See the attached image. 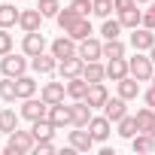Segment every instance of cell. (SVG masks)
<instances>
[{"label":"cell","instance_id":"6da1fadb","mask_svg":"<svg viewBox=\"0 0 155 155\" xmlns=\"http://www.w3.org/2000/svg\"><path fill=\"white\" fill-rule=\"evenodd\" d=\"M34 146H37V137H34V131H12L9 134V143H6V155H25V152H34Z\"/></svg>","mask_w":155,"mask_h":155},{"label":"cell","instance_id":"7a4b0ae2","mask_svg":"<svg viewBox=\"0 0 155 155\" xmlns=\"http://www.w3.org/2000/svg\"><path fill=\"white\" fill-rule=\"evenodd\" d=\"M128 70H131L134 79H140V82H152V73H155L152 58H149V55H143V52H137L134 58H128Z\"/></svg>","mask_w":155,"mask_h":155},{"label":"cell","instance_id":"3957f363","mask_svg":"<svg viewBox=\"0 0 155 155\" xmlns=\"http://www.w3.org/2000/svg\"><path fill=\"white\" fill-rule=\"evenodd\" d=\"M18 113H21V119L37 122V119H46V116H49V104H46L43 97H40V101H37V97H25V104H21Z\"/></svg>","mask_w":155,"mask_h":155},{"label":"cell","instance_id":"277c9868","mask_svg":"<svg viewBox=\"0 0 155 155\" xmlns=\"http://www.w3.org/2000/svg\"><path fill=\"white\" fill-rule=\"evenodd\" d=\"M131 46H134V52H149L152 46H155V31L152 28H134V34H131Z\"/></svg>","mask_w":155,"mask_h":155},{"label":"cell","instance_id":"5b68a950","mask_svg":"<svg viewBox=\"0 0 155 155\" xmlns=\"http://www.w3.org/2000/svg\"><path fill=\"white\" fill-rule=\"evenodd\" d=\"M52 55H55L58 61H64V58H70V55H79V43H76L70 34H67V37H58V40L52 43Z\"/></svg>","mask_w":155,"mask_h":155},{"label":"cell","instance_id":"8992f818","mask_svg":"<svg viewBox=\"0 0 155 155\" xmlns=\"http://www.w3.org/2000/svg\"><path fill=\"white\" fill-rule=\"evenodd\" d=\"M0 70H3V76H21L25 70H28V61L21 58V55H12V52H6L3 55V61H0Z\"/></svg>","mask_w":155,"mask_h":155},{"label":"cell","instance_id":"52a82bcc","mask_svg":"<svg viewBox=\"0 0 155 155\" xmlns=\"http://www.w3.org/2000/svg\"><path fill=\"white\" fill-rule=\"evenodd\" d=\"M85 70V61L79 55H70L64 61H58V73H61V79H73V76H82Z\"/></svg>","mask_w":155,"mask_h":155},{"label":"cell","instance_id":"ba28073f","mask_svg":"<svg viewBox=\"0 0 155 155\" xmlns=\"http://www.w3.org/2000/svg\"><path fill=\"white\" fill-rule=\"evenodd\" d=\"M21 52H25L28 58H37V55H43V52H46V37H43L40 31H31V34H25Z\"/></svg>","mask_w":155,"mask_h":155},{"label":"cell","instance_id":"9c48e42d","mask_svg":"<svg viewBox=\"0 0 155 155\" xmlns=\"http://www.w3.org/2000/svg\"><path fill=\"white\" fill-rule=\"evenodd\" d=\"M79 58H82V61H97V58H104V43L94 40V37L79 40Z\"/></svg>","mask_w":155,"mask_h":155},{"label":"cell","instance_id":"30bf717a","mask_svg":"<svg viewBox=\"0 0 155 155\" xmlns=\"http://www.w3.org/2000/svg\"><path fill=\"white\" fill-rule=\"evenodd\" d=\"M110 128H113V122H110L107 116H91V122H88V131H91L94 143H107V137H110Z\"/></svg>","mask_w":155,"mask_h":155},{"label":"cell","instance_id":"8fae6325","mask_svg":"<svg viewBox=\"0 0 155 155\" xmlns=\"http://www.w3.org/2000/svg\"><path fill=\"white\" fill-rule=\"evenodd\" d=\"M43 12L40 9H21V15H18V28L25 31V34H31V31H40V25H43Z\"/></svg>","mask_w":155,"mask_h":155},{"label":"cell","instance_id":"7c38bea8","mask_svg":"<svg viewBox=\"0 0 155 155\" xmlns=\"http://www.w3.org/2000/svg\"><path fill=\"white\" fill-rule=\"evenodd\" d=\"M64 94H67V79H64V82H46L43 91H40V97H43L46 104H61Z\"/></svg>","mask_w":155,"mask_h":155},{"label":"cell","instance_id":"4fadbf2b","mask_svg":"<svg viewBox=\"0 0 155 155\" xmlns=\"http://www.w3.org/2000/svg\"><path fill=\"white\" fill-rule=\"evenodd\" d=\"M104 116H107L110 122L125 119V116H128V101H125V97H110V101L104 104Z\"/></svg>","mask_w":155,"mask_h":155},{"label":"cell","instance_id":"5bb4252c","mask_svg":"<svg viewBox=\"0 0 155 155\" xmlns=\"http://www.w3.org/2000/svg\"><path fill=\"white\" fill-rule=\"evenodd\" d=\"M49 119H52L55 128H67V125H73L70 107H64V101H61V104H49Z\"/></svg>","mask_w":155,"mask_h":155},{"label":"cell","instance_id":"9a60e30c","mask_svg":"<svg viewBox=\"0 0 155 155\" xmlns=\"http://www.w3.org/2000/svg\"><path fill=\"white\" fill-rule=\"evenodd\" d=\"M110 101V91L104 88V82H91L88 85V94H85V104L91 107V110H97V107H104Z\"/></svg>","mask_w":155,"mask_h":155},{"label":"cell","instance_id":"2e32d148","mask_svg":"<svg viewBox=\"0 0 155 155\" xmlns=\"http://www.w3.org/2000/svg\"><path fill=\"white\" fill-rule=\"evenodd\" d=\"M70 116H73V128H88V122H91V107H88L85 101H76V104L70 107Z\"/></svg>","mask_w":155,"mask_h":155},{"label":"cell","instance_id":"e0dca14e","mask_svg":"<svg viewBox=\"0 0 155 155\" xmlns=\"http://www.w3.org/2000/svg\"><path fill=\"white\" fill-rule=\"evenodd\" d=\"M70 146L76 149V152H88L91 146H94V137H91V131L85 128H76V131H70Z\"/></svg>","mask_w":155,"mask_h":155},{"label":"cell","instance_id":"ac0fdd59","mask_svg":"<svg viewBox=\"0 0 155 155\" xmlns=\"http://www.w3.org/2000/svg\"><path fill=\"white\" fill-rule=\"evenodd\" d=\"M107 76H110L113 82H119V79H125V76H131L128 61H125V58H107Z\"/></svg>","mask_w":155,"mask_h":155},{"label":"cell","instance_id":"d6986e66","mask_svg":"<svg viewBox=\"0 0 155 155\" xmlns=\"http://www.w3.org/2000/svg\"><path fill=\"white\" fill-rule=\"evenodd\" d=\"M88 79L85 76H73V79H67V94L73 97V101H85V94H88Z\"/></svg>","mask_w":155,"mask_h":155},{"label":"cell","instance_id":"ffe728a7","mask_svg":"<svg viewBox=\"0 0 155 155\" xmlns=\"http://www.w3.org/2000/svg\"><path fill=\"white\" fill-rule=\"evenodd\" d=\"M31 67H34L37 73L49 76V73H55V70H58V58H55V55H46V52H43V55H37V58L31 61Z\"/></svg>","mask_w":155,"mask_h":155},{"label":"cell","instance_id":"44dd1931","mask_svg":"<svg viewBox=\"0 0 155 155\" xmlns=\"http://www.w3.org/2000/svg\"><path fill=\"white\" fill-rule=\"evenodd\" d=\"M79 18H88V15H79V12H76L73 6H67V9H61V12L55 15V21H58V28H61L64 34H67V31H70L76 21H79Z\"/></svg>","mask_w":155,"mask_h":155},{"label":"cell","instance_id":"7402d4cb","mask_svg":"<svg viewBox=\"0 0 155 155\" xmlns=\"http://www.w3.org/2000/svg\"><path fill=\"white\" fill-rule=\"evenodd\" d=\"M116 85H119V97H125V101H134L140 94V79H134V76H125Z\"/></svg>","mask_w":155,"mask_h":155},{"label":"cell","instance_id":"603a6c76","mask_svg":"<svg viewBox=\"0 0 155 155\" xmlns=\"http://www.w3.org/2000/svg\"><path fill=\"white\" fill-rule=\"evenodd\" d=\"M119 21H122L125 28H131V31H134V28H140V25H143V9H137V3H134L131 9H122V12H119Z\"/></svg>","mask_w":155,"mask_h":155},{"label":"cell","instance_id":"cb8c5ba5","mask_svg":"<svg viewBox=\"0 0 155 155\" xmlns=\"http://www.w3.org/2000/svg\"><path fill=\"white\" fill-rule=\"evenodd\" d=\"M31 131H34V137H37V140H52V137H55V131H58V128H55V125H52V119H49V116H46V119H37V122H34V128H31Z\"/></svg>","mask_w":155,"mask_h":155},{"label":"cell","instance_id":"d4e9b609","mask_svg":"<svg viewBox=\"0 0 155 155\" xmlns=\"http://www.w3.org/2000/svg\"><path fill=\"white\" fill-rule=\"evenodd\" d=\"M131 149L134 152H155V137L146 134V131H140V134L131 137Z\"/></svg>","mask_w":155,"mask_h":155},{"label":"cell","instance_id":"484cf974","mask_svg":"<svg viewBox=\"0 0 155 155\" xmlns=\"http://www.w3.org/2000/svg\"><path fill=\"white\" fill-rule=\"evenodd\" d=\"M18 119H21V113H15V110H0V134H12L18 128Z\"/></svg>","mask_w":155,"mask_h":155},{"label":"cell","instance_id":"4316f807","mask_svg":"<svg viewBox=\"0 0 155 155\" xmlns=\"http://www.w3.org/2000/svg\"><path fill=\"white\" fill-rule=\"evenodd\" d=\"M82 76H85L88 82H104V79H107V67H104L101 61H85Z\"/></svg>","mask_w":155,"mask_h":155},{"label":"cell","instance_id":"83f0119b","mask_svg":"<svg viewBox=\"0 0 155 155\" xmlns=\"http://www.w3.org/2000/svg\"><path fill=\"white\" fill-rule=\"evenodd\" d=\"M15 85H18V101H25V97H34L37 94V79L34 76H15Z\"/></svg>","mask_w":155,"mask_h":155},{"label":"cell","instance_id":"f1b7e54d","mask_svg":"<svg viewBox=\"0 0 155 155\" xmlns=\"http://www.w3.org/2000/svg\"><path fill=\"white\" fill-rule=\"evenodd\" d=\"M18 15H21V9H15L12 3H0V28L18 25Z\"/></svg>","mask_w":155,"mask_h":155},{"label":"cell","instance_id":"f546056e","mask_svg":"<svg viewBox=\"0 0 155 155\" xmlns=\"http://www.w3.org/2000/svg\"><path fill=\"white\" fill-rule=\"evenodd\" d=\"M152 125H155V110H152V107L146 104L143 110H137V128L149 134V128H152Z\"/></svg>","mask_w":155,"mask_h":155},{"label":"cell","instance_id":"4dcf8cb0","mask_svg":"<svg viewBox=\"0 0 155 155\" xmlns=\"http://www.w3.org/2000/svg\"><path fill=\"white\" fill-rule=\"evenodd\" d=\"M122 31H125V25H122L119 18H104V28H101L104 40H116V37H119Z\"/></svg>","mask_w":155,"mask_h":155},{"label":"cell","instance_id":"1f68e13d","mask_svg":"<svg viewBox=\"0 0 155 155\" xmlns=\"http://www.w3.org/2000/svg\"><path fill=\"white\" fill-rule=\"evenodd\" d=\"M119 134H122L125 140H131L134 134H140V128H137V116H125V119H119Z\"/></svg>","mask_w":155,"mask_h":155},{"label":"cell","instance_id":"d6a6232c","mask_svg":"<svg viewBox=\"0 0 155 155\" xmlns=\"http://www.w3.org/2000/svg\"><path fill=\"white\" fill-rule=\"evenodd\" d=\"M67 34H70V37H73L76 43H79V40L91 37V21H88V18H79V21H76V25H73V28L67 31Z\"/></svg>","mask_w":155,"mask_h":155},{"label":"cell","instance_id":"836d02e7","mask_svg":"<svg viewBox=\"0 0 155 155\" xmlns=\"http://www.w3.org/2000/svg\"><path fill=\"white\" fill-rule=\"evenodd\" d=\"M104 58H125V43L116 37V40H107L104 43Z\"/></svg>","mask_w":155,"mask_h":155},{"label":"cell","instance_id":"e575fe53","mask_svg":"<svg viewBox=\"0 0 155 155\" xmlns=\"http://www.w3.org/2000/svg\"><path fill=\"white\" fill-rule=\"evenodd\" d=\"M0 97H3V101H9V104L18 97V85H15V79H12V76H6V79L0 82Z\"/></svg>","mask_w":155,"mask_h":155},{"label":"cell","instance_id":"d590c367","mask_svg":"<svg viewBox=\"0 0 155 155\" xmlns=\"http://www.w3.org/2000/svg\"><path fill=\"white\" fill-rule=\"evenodd\" d=\"M113 9H116V6H113V0H91V12H94L97 18H110Z\"/></svg>","mask_w":155,"mask_h":155},{"label":"cell","instance_id":"8d00e7d4","mask_svg":"<svg viewBox=\"0 0 155 155\" xmlns=\"http://www.w3.org/2000/svg\"><path fill=\"white\" fill-rule=\"evenodd\" d=\"M46 18H55L58 12H61V6H58V0H40V6H37Z\"/></svg>","mask_w":155,"mask_h":155},{"label":"cell","instance_id":"74e56055","mask_svg":"<svg viewBox=\"0 0 155 155\" xmlns=\"http://www.w3.org/2000/svg\"><path fill=\"white\" fill-rule=\"evenodd\" d=\"M6 52H12V34L6 28H0V58H3Z\"/></svg>","mask_w":155,"mask_h":155},{"label":"cell","instance_id":"f35d334b","mask_svg":"<svg viewBox=\"0 0 155 155\" xmlns=\"http://www.w3.org/2000/svg\"><path fill=\"white\" fill-rule=\"evenodd\" d=\"M34 152H37V155H52V152H55V143H52V140H37Z\"/></svg>","mask_w":155,"mask_h":155},{"label":"cell","instance_id":"ab89813d","mask_svg":"<svg viewBox=\"0 0 155 155\" xmlns=\"http://www.w3.org/2000/svg\"><path fill=\"white\" fill-rule=\"evenodd\" d=\"M143 28L155 31V3H149V9H143Z\"/></svg>","mask_w":155,"mask_h":155},{"label":"cell","instance_id":"60d3db41","mask_svg":"<svg viewBox=\"0 0 155 155\" xmlns=\"http://www.w3.org/2000/svg\"><path fill=\"white\" fill-rule=\"evenodd\" d=\"M70 6L79 12V15H88V12H91V0H73Z\"/></svg>","mask_w":155,"mask_h":155},{"label":"cell","instance_id":"b9f144b4","mask_svg":"<svg viewBox=\"0 0 155 155\" xmlns=\"http://www.w3.org/2000/svg\"><path fill=\"white\" fill-rule=\"evenodd\" d=\"M137 3V0H113V6H116V12H122V9H131Z\"/></svg>","mask_w":155,"mask_h":155},{"label":"cell","instance_id":"7bdbcfd3","mask_svg":"<svg viewBox=\"0 0 155 155\" xmlns=\"http://www.w3.org/2000/svg\"><path fill=\"white\" fill-rule=\"evenodd\" d=\"M146 104H149V107H152V110H155V85H152V88H149V91H146Z\"/></svg>","mask_w":155,"mask_h":155},{"label":"cell","instance_id":"ee69618b","mask_svg":"<svg viewBox=\"0 0 155 155\" xmlns=\"http://www.w3.org/2000/svg\"><path fill=\"white\" fill-rule=\"evenodd\" d=\"M149 58H152V64H155V46H152V49H149Z\"/></svg>","mask_w":155,"mask_h":155},{"label":"cell","instance_id":"f6af8a7d","mask_svg":"<svg viewBox=\"0 0 155 155\" xmlns=\"http://www.w3.org/2000/svg\"><path fill=\"white\" fill-rule=\"evenodd\" d=\"M149 134H152V137H155V125H152V128H149Z\"/></svg>","mask_w":155,"mask_h":155},{"label":"cell","instance_id":"bcb514c9","mask_svg":"<svg viewBox=\"0 0 155 155\" xmlns=\"http://www.w3.org/2000/svg\"><path fill=\"white\" fill-rule=\"evenodd\" d=\"M137 3H149V0H137Z\"/></svg>","mask_w":155,"mask_h":155},{"label":"cell","instance_id":"7dc6e473","mask_svg":"<svg viewBox=\"0 0 155 155\" xmlns=\"http://www.w3.org/2000/svg\"><path fill=\"white\" fill-rule=\"evenodd\" d=\"M152 85H155V73H152Z\"/></svg>","mask_w":155,"mask_h":155}]
</instances>
